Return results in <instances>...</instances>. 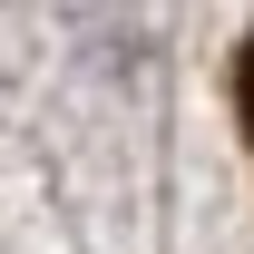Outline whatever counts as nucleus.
Here are the masks:
<instances>
[{"label": "nucleus", "instance_id": "nucleus-1", "mask_svg": "<svg viewBox=\"0 0 254 254\" xmlns=\"http://www.w3.org/2000/svg\"><path fill=\"white\" fill-rule=\"evenodd\" d=\"M235 108H245V137H254V30H245V59H235Z\"/></svg>", "mask_w": 254, "mask_h": 254}]
</instances>
